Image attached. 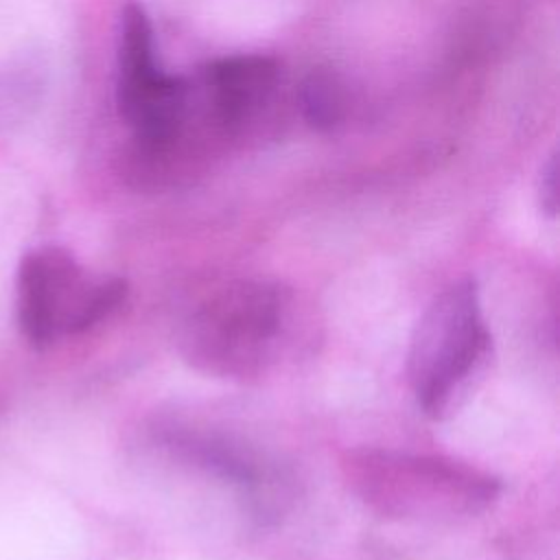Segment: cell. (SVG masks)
I'll return each instance as SVG.
<instances>
[{
  "instance_id": "5",
  "label": "cell",
  "mask_w": 560,
  "mask_h": 560,
  "mask_svg": "<svg viewBox=\"0 0 560 560\" xmlns=\"http://www.w3.org/2000/svg\"><path fill=\"white\" fill-rule=\"evenodd\" d=\"M116 103L136 133L140 160L153 164L173 153L186 127L190 85L158 66L153 28L138 4H127L120 15Z\"/></svg>"
},
{
  "instance_id": "8",
  "label": "cell",
  "mask_w": 560,
  "mask_h": 560,
  "mask_svg": "<svg viewBox=\"0 0 560 560\" xmlns=\"http://www.w3.org/2000/svg\"><path fill=\"white\" fill-rule=\"evenodd\" d=\"M298 103L308 127L330 131L346 116L343 83L332 70L315 68L302 79L298 88Z\"/></svg>"
},
{
  "instance_id": "4",
  "label": "cell",
  "mask_w": 560,
  "mask_h": 560,
  "mask_svg": "<svg viewBox=\"0 0 560 560\" xmlns=\"http://www.w3.org/2000/svg\"><path fill=\"white\" fill-rule=\"evenodd\" d=\"M127 282L83 269L63 247H39L22 258L18 271V322L24 337L46 348L77 335L122 304Z\"/></svg>"
},
{
  "instance_id": "1",
  "label": "cell",
  "mask_w": 560,
  "mask_h": 560,
  "mask_svg": "<svg viewBox=\"0 0 560 560\" xmlns=\"http://www.w3.org/2000/svg\"><path fill=\"white\" fill-rule=\"evenodd\" d=\"M295 295L276 280L241 278L206 293L184 317L177 346L199 372L249 381L291 348Z\"/></svg>"
},
{
  "instance_id": "9",
  "label": "cell",
  "mask_w": 560,
  "mask_h": 560,
  "mask_svg": "<svg viewBox=\"0 0 560 560\" xmlns=\"http://www.w3.org/2000/svg\"><path fill=\"white\" fill-rule=\"evenodd\" d=\"M538 201L540 210L547 217L558 214V158L551 155L540 173V186H538Z\"/></svg>"
},
{
  "instance_id": "7",
  "label": "cell",
  "mask_w": 560,
  "mask_h": 560,
  "mask_svg": "<svg viewBox=\"0 0 560 560\" xmlns=\"http://www.w3.org/2000/svg\"><path fill=\"white\" fill-rule=\"evenodd\" d=\"M278 63L265 55H234L203 70L199 103L214 127L236 131L273 96Z\"/></svg>"
},
{
  "instance_id": "6",
  "label": "cell",
  "mask_w": 560,
  "mask_h": 560,
  "mask_svg": "<svg viewBox=\"0 0 560 560\" xmlns=\"http://www.w3.org/2000/svg\"><path fill=\"white\" fill-rule=\"evenodd\" d=\"M168 444L195 466L234 483L256 518H278L287 510L291 501L289 475L276 462L258 455L252 446L225 435L188 429L171 433Z\"/></svg>"
},
{
  "instance_id": "2",
  "label": "cell",
  "mask_w": 560,
  "mask_h": 560,
  "mask_svg": "<svg viewBox=\"0 0 560 560\" xmlns=\"http://www.w3.org/2000/svg\"><path fill=\"white\" fill-rule=\"evenodd\" d=\"M343 472L365 508L396 521L468 518L501 492L497 477L444 455L359 448L343 462Z\"/></svg>"
},
{
  "instance_id": "3",
  "label": "cell",
  "mask_w": 560,
  "mask_h": 560,
  "mask_svg": "<svg viewBox=\"0 0 560 560\" xmlns=\"http://www.w3.org/2000/svg\"><path fill=\"white\" fill-rule=\"evenodd\" d=\"M492 359L479 287L472 278L453 282L420 315L407 352V378L418 407L431 418L457 411Z\"/></svg>"
}]
</instances>
